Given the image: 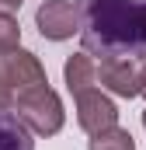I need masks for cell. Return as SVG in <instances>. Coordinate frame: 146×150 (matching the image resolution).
I'll list each match as a JSON object with an SVG mask.
<instances>
[{
    "label": "cell",
    "instance_id": "6da1fadb",
    "mask_svg": "<svg viewBox=\"0 0 146 150\" xmlns=\"http://www.w3.org/2000/svg\"><path fill=\"white\" fill-rule=\"evenodd\" d=\"M84 52L98 59H146V0H77Z\"/></svg>",
    "mask_w": 146,
    "mask_h": 150
},
{
    "label": "cell",
    "instance_id": "7a4b0ae2",
    "mask_svg": "<svg viewBox=\"0 0 146 150\" xmlns=\"http://www.w3.org/2000/svg\"><path fill=\"white\" fill-rule=\"evenodd\" d=\"M14 112L25 119V126H28L35 136H56V133L63 129V122H66L63 101H59V94H56L49 84L32 87V91H21Z\"/></svg>",
    "mask_w": 146,
    "mask_h": 150
},
{
    "label": "cell",
    "instance_id": "3957f363",
    "mask_svg": "<svg viewBox=\"0 0 146 150\" xmlns=\"http://www.w3.org/2000/svg\"><path fill=\"white\" fill-rule=\"evenodd\" d=\"M98 80L105 91L118 98H136L146 87V59H101Z\"/></svg>",
    "mask_w": 146,
    "mask_h": 150
},
{
    "label": "cell",
    "instance_id": "277c9868",
    "mask_svg": "<svg viewBox=\"0 0 146 150\" xmlns=\"http://www.w3.org/2000/svg\"><path fill=\"white\" fill-rule=\"evenodd\" d=\"M73 101H77V122H80L84 133L94 136V133H105L111 126H118V108L101 87H87V91L73 94Z\"/></svg>",
    "mask_w": 146,
    "mask_h": 150
},
{
    "label": "cell",
    "instance_id": "5b68a950",
    "mask_svg": "<svg viewBox=\"0 0 146 150\" xmlns=\"http://www.w3.org/2000/svg\"><path fill=\"white\" fill-rule=\"evenodd\" d=\"M0 74L7 77V84L21 94V91H32V87H42L49 84L45 80V67L38 63L35 52L28 49H11V52H0Z\"/></svg>",
    "mask_w": 146,
    "mask_h": 150
},
{
    "label": "cell",
    "instance_id": "8992f818",
    "mask_svg": "<svg viewBox=\"0 0 146 150\" xmlns=\"http://www.w3.org/2000/svg\"><path fill=\"white\" fill-rule=\"evenodd\" d=\"M35 25L42 32V38H52V42L73 38V32H80L77 4H70V0H45L35 11Z\"/></svg>",
    "mask_w": 146,
    "mask_h": 150
},
{
    "label": "cell",
    "instance_id": "52a82bcc",
    "mask_svg": "<svg viewBox=\"0 0 146 150\" xmlns=\"http://www.w3.org/2000/svg\"><path fill=\"white\" fill-rule=\"evenodd\" d=\"M35 133L14 108H0V150H35Z\"/></svg>",
    "mask_w": 146,
    "mask_h": 150
},
{
    "label": "cell",
    "instance_id": "ba28073f",
    "mask_svg": "<svg viewBox=\"0 0 146 150\" xmlns=\"http://www.w3.org/2000/svg\"><path fill=\"white\" fill-rule=\"evenodd\" d=\"M63 77H66L70 94H80V91L94 87L98 84V63H94V56L91 52H73L66 59V67H63Z\"/></svg>",
    "mask_w": 146,
    "mask_h": 150
},
{
    "label": "cell",
    "instance_id": "9c48e42d",
    "mask_svg": "<svg viewBox=\"0 0 146 150\" xmlns=\"http://www.w3.org/2000/svg\"><path fill=\"white\" fill-rule=\"evenodd\" d=\"M87 150H136V140H132L129 129L111 126V129H105V133H94L91 143H87Z\"/></svg>",
    "mask_w": 146,
    "mask_h": 150
},
{
    "label": "cell",
    "instance_id": "30bf717a",
    "mask_svg": "<svg viewBox=\"0 0 146 150\" xmlns=\"http://www.w3.org/2000/svg\"><path fill=\"white\" fill-rule=\"evenodd\" d=\"M11 49H21V28L14 14L0 11V52H11Z\"/></svg>",
    "mask_w": 146,
    "mask_h": 150
},
{
    "label": "cell",
    "instance_id": "8fae6325",
    "mask_svg": "<svg viewBox=\"0 0 146 150\" xmlns=\"http://www.w3.org/2000/svg\"><path fill=\"white\" fill-rule=\"evenodd\" d=\"M18 105V91L7 84V77L0 74V108H14Z\"/></svg>",
    "mask_w": 146,
    "mask_h": 150
},
{
    "label": "cell",
    "instance_id": "7c38bea8",
    "mask_svg": "<svg viewBox=\"0 0 146 150\" xmlns=\"http://www.w3.org/2000/svg\"><path fill=\"white\" fill-rule=\"evenodd\" d=\"M21 4H25V0H0V11H7V14H18V11H21Z\"/></svg>",
    "mask_w": 146,
    "mask_h": 150
},
{
    "label": "cell",
    "instance_id": "4fadbf2b",
    "mask_svg": "<svg viewBox=\"0 0 146 150\" xmlns=\"http://www.w3.org/2000/svg\"><path fill=\"white\" fill-rule=\"evenodd\" d=\"M143 129H146V112H143Z\"/></svg>",
    "mask_w": 146,
    "mask_h": 150
},
{
    "label": "cell",
    "instance_id": "5bb4252c",
    "mask_svg": "<svg viewBox=\"0 0 146 150\" xmlns=\"http://www.w3.org/2000/svg\"><path fill=\"white\" fill-rule=\"evenodd\" d=\"M143 94H146V87H143Z\"/></svg>",
    "mask_w": 146,
    "mask_h": 150
}]
</instances>
